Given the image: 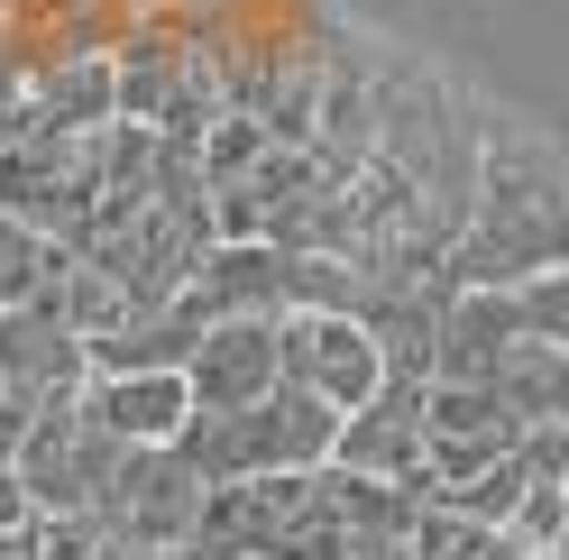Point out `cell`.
<instances>
[{
  "mask_svg": "<svg viewBox=\"0 0 569 560\" xmlns=\"http://www.w3.org/2000/svg\"><path fill=\"white\" fill-rule=\"evenodd\" d=\"M542 267H569V166L542 148V138L487 129L478 202H469L459 249L441 258V286L506 294V286H523V276H542Z\"/></svg>",
  "mask_w": 569,
  "mask_h": 560,
  "instance_id": "1",
  "label": "cell"
},
{
  "mask_svg": "<svg viewBox=\"0 0 569 560\" xmlns=\"http://www.w3.org/2000/svg\"><path fill=\"white\" fill-rule=\"evenodd\" d=\"M129 450L138 441H120L92 413V396L74 387V396L38 404V423H28V441H19V478H28V497H38V514H101V497H111Z\"/></svg>",
  "mask_w": 569,
  "mask_h": 560,
  "instance_id": "2",
  "label": "cell"
},
{
  "mask_svg": "<svg viewBox=\"0 0 569 560\" xmlns=\"http://www.w3.org/2000/svg\"><path fill=\"white\" fill-rule=\"evenodd\" d=\"M0 212L38 221L47 239H74L92 230L101 212V129L92 138H64V129H38L28 148H0Z\"/></svg>",
  "mask_w": 569,
  "mask_h": 560,
  "instance_id": "3",
  "label": "cell"
},
{
  "mask_svg": "<svg viewBox=\"0 0 569 560\" xmlns=\"http://www.w3.org/2000/svg\"><path fill=\"white\" fill-rule=\"evenodd\" d=\"M202 497H211V478L174 441H138L129 460H120V478H111V497H101V523L184 560V533L202 523Z\"/></svg>",
  "mask_w": 569,
  "mask_h": 560,
  "instance_id": "4",
  "label": "cell"
},
{
  "mask_svg": "<svg viewBox=\"0 0 569 560\" xmlns=\"http://www.w3.org/2000/svg\"><path fill=\"white\" fill-rule=\"evenodd\" d=\"M276 359H284L295 387H312L340 413H359L386 387V349L359 312H276Z\"/></svg>",
  "mask_w": 569,
  "mask_h": 560,
  "instance_id": "5",
  "label": "cell"
},
{
  "mask_svg": "<svg viewBox=\"0 0 569 560\" xmlns=\"http://www.w3.org/2000/svg\"><path fill=\"white\" fill-rule=\"evenodd\" d=\"M432 377H386V387L359 404V413H340V450L331 460L340 469H359V478H422V460H432Z\"/></svg>",
  "mask_w": 569,
  "mask_h": 560,
  "instance_id": "6",
  "label": "cell"
},
{
  "mask_svg": "<svg viewBox=\"0 0 569 560\" xmlns=\"http://www.w3.org/2000/svg\"><path fill=\"white\" fill-rule=\"evenodd\" d=\"M193 404L202 413H239V404H258L284 387V359H276V312H230V322H211L193 340Z\"/></svg>",
  "mask_w": 569,
  "mask_h": 560,
  "instance_id": "7",
  "label": "cell"
},
{
  "mask_svg": "<svg viewBox=\"0 0 569 560\" xmlns=\"http://www.w3.org/2000/svg\"><path fill=\"white\" fill-rule=\"evenodd\" d=\"M0 387L28 396V404H56V396L92 387V340L64 331L47 303H10L0 312Z\"/></svg>",
  "mask_w": 569,
  "mask_h": 560,
  "instance_id": "8",
  "label": "cell"
},
{
  "mask_svg": "<svg viewBox=\"0 0 569 560\" xmlns=\"http://www.w3.org/2000/svg\"><path fill=\"white\" fill-rule=\"evenodd\" d=\"M523 349V322H515V294H487V286H450L441 303V359L432 377H459V387H487Z\"/></svg>",
  "mask_w": 569,
  "mask_h": 560,
  "instance_id": "9",
  "label": "cell"
},
{
  "mask_svg": "<svg viewBox=\"0 0 569 560\" xmlns=\"http://www.w3.org/2000/svg\"><path fill=\"white\" fill-rule=\"evenodd\" d=\"M92 413L120 441H174L193 423V377L184 368H129V377H92Z\"/></svg>",
  "mask_w": 569,
  "mask_h": 560,
  "instance_id": "10",
  "label": "cell"
},
{
  "mask_svg": "<svg viewBox=\"0 0 569 560\" xmlns=\"http://www.w3.org/2000/svg\"><path fill=\"white\" fill-rule=\"evenodd\" d=\"M184 294L202 303V322H230V312H284V249H276V239H221Z\"/></svg>",
  "mask_w": 569,
  "mask_h": 560,
  "instance_id": "11",
  "label": "cell"
},
{
  "mask_svg": "<svg viewBox=\"0 0 569 560\" xmlns=\"http://www.w3.org/2000/svg\"><path fill=\"white\" fill-rule=\"evenodd\" d=\"M38 120L64 129V138L111 129L120 120V64H111V47H83V56H64L56 74H38Z\"/></svg>",
  "mask_w": 569,
  "mask_h": 560,
  "instance_id": "12",
  "label": "cell"
},
{
  "mask_svg": "<svg viewBox=\"0 0 569 560\" xmlns=\"http://www.w3.org/2000/svg\"><path fill=\"white\" fill-rule=\"evenodd\" d=\"M64 258H74L64 239H47L38 221H19V212H0V312H10V303H38L56 276H64Z\"/></svg>",
  "mask_w": 569,
  "mask_h": 560,
  "instance_id": "13",
  "label": "cell"
},
{
  "mask_svg": "<svg viewBox=\"0 0 569 560\" xmlns=\"http://www.w3.org/2000/svg\"><path fill=\"white\" fill-rule=\"evenodd\" d=\"M267 148H276V129H267L258 111H221V120L202 129V148H193V157H202V184H211V193L248 184V174L267 166Z\"/></svg>",
  "mask_w": 569,
  "mask_h": 560,
  "instance_id": "14",
  "label": "cell"
},
{
  "mask_svg": "<svg viewBox=\"0 0 569 560\" xmlns=\"http://www.w3.org/2000/svg\"><path fill=\"white\" fill-rule=\"evenodd\" d=\"M506 294H515V322H523V340L569 349V267H542V276H523V286H506Z\"/></svg>",
  "mask_w": 569,
  "mask_h": 560,
  "instance_id": "15",
  "label": "cell"
},
{
  "mask_svg": "<svg viewBox=\"0 0 569 560\" xmlns=\"http://www.w3.org/2000/svg\"><path fill=\"white\" fill-rule=\"evenodd\" d=\"M515 441H523V432H432V460H422V469H432V478H441V497H450V487L487 478Z\"/></svg>",
  "mask_w": 569,
  "mask_h": 560,
  "instance_id": "16",
  "label": "cell"
},
{
  "mask_svg": "<svg viewBox=\"0 0 569 560\" xmlns=\"http://www.w3.org/2000/svg\"><path fill=\"white\" fill-rule=\"evenodd\" d=\"M523 487H532V469H523V450H506L487 478H469V487H450V506L459 514H478V523H515V506H523Z\"/></svg>",
  "mask_w": 569,
  "mask_h": 560,
  "instance_id": "17",
  "label": "cell"
},
{
  "mask_svg": "<svg viewBox=\"0 0 569 560\" xmlns=\"http://www.w3.org/2000/svg\"><path fill=\"white\" fill-rule=\"evenodd\" d=\"M28 423H38V404H28V396H0V469H19V441H28Z\"/></svg>",
  "mask_w": 569,
  "mask_h": 560,
  "instance_id": "18",
  "label": "cell"
},
{
  "mask_svg": "<svg viewBox=\"0 0 569 560\" xmlns=\"http://www.w3.org/2000/svg\"><path fill=\"white\" fill-rule=\"evenodd\" d=\"M28 523H38V497H28L19 469H0V533H28Z\"/></svg>",
  "mask_w": 569,
  "mask_h": 560,
  "instance_id": "19",
  "label": "cell"
},
{
  "mask_svg": "<svg viewBox=\"0 0 569 560\" xmlns=\"http://www.w3.org/2000/svg\"><path fill=\"white\" fill-rule=\"evenodd\" d=\"M92 560H174V551H157V542H129V533H101V551Z\"/></svg>",
  "mask_w": 569,
  "mask_h": 560,
  "instance_id": "20",
  "label": "cell"
},
{
  "mask_svg": "<svg viewBox=\"0 0 569 560\" xmlns=\"http://www.w3.org/2000/svg\"><path fill=\"white\" fill-rule=\"evenodd\" d=\"M560 423H569V349H560Z\"/></svg>",
  "mask_w": 569,
  "mask_h": 560,
  "instance_id": "21",
  "label": "cell"
},
{
  "mask_svg": "<svg viewBox=\"0 0 569 560\" xmlns=\"http://www.w3.org/2000/svg\"><path fill=\"white\" fill-rule=\"evenodd\" d=\"M0 396H10V387H0Z\"/></svg>",
  "mask_w": 569,
  "mask_h": 560,
  "instance_id": "22",
  "label": "cell"
}]
</instances>
